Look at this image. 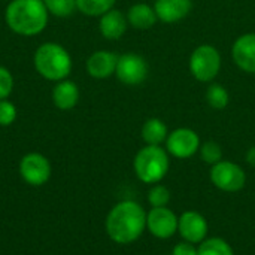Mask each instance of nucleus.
<instances>
[{
    "instance_id": "4",
    "label": "nucleus",
    "mask_w": 255,
    "mask_h": 255,
    "mask_svg": "<svg viewBox=\"0 0 255 255\" xmlns=\"http://www.w3.org/2000/svg\"><path fill=\"white\" fill-rule=\"evenodd\" d=\"M169 152L161 146L146 145L134 157L133 169L143 184H158L169 172Z\"/></svg>"
},
{
    "instance_id": "7",
    "label": "nucleus",
    "mask_w": 255,
    "mask_h": 255,
    "mask_svg": "<svg viewBox=\"0 0 255 255\" xmlns=\"http://www.w3.org/2000/svg\"><path fill=\"white\" fill-rule=\"evenodd\" d=\"M115 75L120 79V82H123L124 85L128 87L140 85L148 78V63L139 54L134 52L123 54L118 57Z\"/></svg>"
},
{
    "instance_id": "16",
    "label": "nucleus",
    "mask_w": 255,
    "mask_h": 255,
    "mask_svg": "<svg viewBox=\"0 0 255 255\" xmlns=\"http://www.w3.org/2000/svg\"><path fill=\"white\" fill-rule=\"evenodd\" d=\"M52 102L61 111L73 109L79 102V88L75 82L63 79L52 90Z\"/></svg>"
},
{
    "instance_id": "13",
    "label": "nucleus",
    "mask_w": 255,
    "mask_h": 255,
    "mask_svg": "<svg viewBox=\"0 0 255 255\" xmlns=\"http://www.w3.org/2000/svg\"><path fill=\"white\" fill-rule=\"evenodd\" d=\"M154 9L161 22L175 24L188 16L193 9V0H155Z\"/></svg>"
},
{
    "instance_id": "6",
    "label": "nucleus",
    "mask_w": 255,
    "mask_h": 255,
    "mask_svg": "<svg viewBox=\"0 0 255 255\" xmlns=\"http://www.w3.org/2000/svg\"><path fill=\"white\" fill-rule=\"evenodd\" d=\"M211 181L212 184L226 193H236L241 191L247 184V175L244 169L233 163L221 160L211 169Z\"/></svg>"
},
{
    "instance_id": "18",
    "label": "nucleus",
    "mask_w": 255,
    "mask_h": 255,
    "mask_svg": "<svg viewBox=\"0 0 255 255\" xmlns=\"http://www.w3.org/2000/svg\"><path fill=\"white\" fill-rule=\"evenodd\" d=\"M169 136L167 126L160 118H149L142 126V139L146 145L160 146Z\"/></svg>"
},
{
    "instance_id": "12",
    "label": "nucleus",
    "mask_w": 255,
    "mask_h": 255,
    "mask_svg": "<svg viewBox=\"0 0 255 255\" xmlns=\"http://www.w3.org/2000/svg\"><path fill=\"white\" fill-rule=\"evenodd\" d=\"M232 57L241 70L255 73V33H245L235 40Z\"/></svg>"
},
{
    "instance_id": "14",
    "label": "nucleus",
    "mask_w": 255,
    "mask_h": 255,
    "mask_svg": "<svg viewBox=\"0 0 255 255\" xmlns=\"http://www.w3.org/2000/svg\"><path fill=\"white\" fill-rule=\"evenodd\" d=\"M118 55L111 51H96L87 60V72L96 79H106L117 70Z\"/></svg>"
},
{
    "instance_id": "5",
    "label": "nucleus",
    "mask_w": 255,
    "mask_h": 255,
    "mask_svg": "<svg viewBox=\"0 0 255 255\" xmlns=\"http://www.w3.org/2000/svg\"><path fill=\"white\" fill-rule=\"evenodd\" d=\"M221 54L209 43L197 46L190 55V72L200 82H212L221 70Z\"/></svg>"
},
{
    "instance_id": "19",
    "label": "nucleus",
    "mask_w": 255,
    "mask_h": 255,
    "mask_svg": "<svg viewBox=\"0 0 255 255\" xmlns=\"http://www.w3.org/2000/svg\"><path fill=\"white\" fill-rule=\"evenodd\" d=\"M205 97H206L208 105L215 111H223L230 103V94H229L227 88L217 82H214L208 87Z\"/></svg>"
},
{
    "instance_id": "28",
    "label": "nucleus",
    "mask_w": 255,
    "mask_h": 255,
    "mask_svg": "<svg viewBox=\"0 0 255 255\" xmlns=\"http://www.w3.org/2000/svg\"><path fill=\"white\" fill-rule=\"evenodd\" d=\"M247 161L250 166L255 167V146H251L247 152Z\"/></svg>"
},
{
    "instance_id": "20",
    "label": "nucleus",
    "mask_w": 255,
    "mask_h": 255,
    "mask_svg": "<svg viewBox=\"0 0 255 255\" xmlns=\"http://www.w3.org/2000/svg\"><path fill=\"white\" fill-rule=\"evenodd\" d=\"M76 9L87 16H102L114 9L115 0H75Z\"/></svg>"
},
{
    "instance_id": "8",
    "label": "nucleus",
    "mask_w": 255,
    "mask_h": 255,
    "mask_svg": "<svg viewBox=\"0 0 255 255\" xmlns=\"http://www.w3.org/2000/svg\"><path fill=\"white\" fill-rule=\"evenodd\" d=\"M200 149L199 134L187 127L175 128L166 139V151L175 158H190Z\"/></svg>"
},
{
    "instance_id": "10",
    "label": "nucleus",
    "mask_w": 255,
    "mask_h": 255,
    "mask_svg": "<svg viewBox=\"0 0 255 255\" xmlns=\"http://www.w3.org/2000/svg\"><path fill=\"white\" fill-rule=\"evenodd\" d=\"M146 229L157 239H169L178 232V217L167 208H152L146 214Z\"/></svg>"
},
{
    "instance_id": "3",
    "label": "nucleus",
    "mask_w": 255,
    "mask_h": 255,
    "mask_svg": "<svg viewBox=\"0 0 255 255\" xmlns=\"http://www.w3.org/2000/svg\"><path fill=\"white\" fill-rule=\"evenodd\" d=\"M34 67L48 81H63L72 70V57L55 42L42 43L34 52Z\"/></svg>"
},
{
    "instance_id": "11",
    "label": "nucleus",
    "mask_w": 255,
    "mask_h": 255,
    "mask_svg": "<svg viewBox=\"0 0 255 255\" xmlns=\"http://www.w3.org/2000/svg\"><path fill=\"white\" fill-rule=\"evenodd\" d=\"M178 232L185 242L202 244L208 236V223L196 211H187L178 218Z\"/></svg>"
},
{
    "instance_id": "15",
    "label": "nucleus",
    "mask_w": 255,
    "mask_h": 255,
    "mask_svg": "<svg viewBox=\"0 0 255 255\" xmlns=\"http://www.w3.org/2000/svg\"><path fill=\"white\" fill-rule=\"evenodd\" d=\"M127 25V15H124L118 9H111L106 13H103L99 22L100 33L108 40H118L126 33Z\"/></svg>"
},
{
    "instance_id": "27",
    "label": "nucleus",
    "mask_w": 255,
    "mask_h": 255,
    "mask_svg": "<svg viewBox=\"0 0 255 255\" xmlns=\"http://www.w3.org/2000/svg\"><path fill=\"white\" fill-rule=\"evenodd\" d=\"M172 255H197V248L194 247V244L184 241L173 248Z\"/></svg>"
},
{
    "instance_id": "17",
    "label": "nucleus",
    "mask_w": 255,
    "mask_h": 255,
    "mask_svg": "<svg viewBox=\"0 0 255 255\" xmlns=\"http://www.w3.org/2000/svg\"><path fill=\"white\" fill-rule=\"evenodd\" d=\"M127 21L133 28L148 30L158 21L154 6L148 3H136L127 12Z\"/></svg>"
},
{
    "instance_id": "9",
    "label": "nucleus",
    "mask_w": 255,
    "mask_h": 255,
    "mask_svg": "<svg viewBox=\"0 0 255 255\" xmlns=\"http://www.w3.org/2000/svg\"><path fill=\"white\" fill-rule=\"evenodd\" d=\"M19 175L28 185L40 187L51 178V163L45 155L30 152L19 161Z\"/></svg>"
},
{
    "instance_id": "1",
    "label": "nucleus",
    "mask_w": 255,
    "mask_h": 255,
    "mask_svg": "<svg viewBox=\"0 0 255 255\" xmlns=\"http://www.w3.org/2000/svg\"><path fill=\"white\" fill-rule=\"evenodd\" d=\"M106 233L118 245L136 242L146 229V212L134 200L117 203L106 217Z\"/></svg>"
},
{
    "instance_id": "23",
    "label": "nucleus",
    "mask_w": 255,
    "mask_h": 255,
    "mask_svg": "<svg viewBox=\"0 0 255 255\" xmlns=\"http://www.w3.org/2000/svg\"><path fill=\"white\" fill-rule=\"evenodd\" d=\"M199 152H200L202 160H203L206 164H211V166H214V164H217L218 161L223 160V149H221V146H220L217 142H214V140H208V142L202 143Z\"/></svg>"
},
{
    "instance_id": "26",
    "label": "nucleus",
    "mask_w": 255,
    "mask_h": 255,
    "mask_svg": "<svg viewBox=\"0 0 255 255\" xmlns=\"http://www.w3.org/2000/svg\"><path fill=\"white\" fill-rule=\"evenodd\" d=\"M12 90H13V76H12V73L6 67L0 66V100L7 99L10 96Z\"/></svg>"
},
{
    "instance_id": "24",
    "label": "nucleus",
    "mask_w": 255,
    "mask_h": 255,
    "mask_svg": "<svg viewBox=\"0 0 255 255\" xmlns=\"http://www.w3.org/2000/svg\"><path fill=\"white\" fill-rule=\"evenodd\" d=\"M148 202L152 208H164L170 202V191L164 185L154 184L148 191Z\"/></svg>"
},
{
    "instance_id": "2",
    "label": "nucleus",
    "mask_w": 255,
    "mask_h": 255,
    "mask_svg": "<svg viewBox=\"0 0 255 255\" xmlns=\"http://www.w3.org/2000/svg\"><path fill=\"white\" fill-rule=\"evenodd\" d=\"M48 9L43 0H12L4 12L7 27L21 36H34L48 24Z\"/></svg>"
},
{
    "instance_id": "25",
    "label": "nucleus",
    "mask_w": 255,
    "mask_h": 255,
    "mask_svg": "<svg viewBox=\"0 0 255 255\" xmlns=\"http://www.w3.org/2000/svg\"><path fill=\"white\" fill-rule=\"evenodd\" d=\"M16 120V108L12 102L3 99L0 100V126L7 127Z\"/></svg>"
},
{
    "instance_id": "22",
    "label": "nucleus",
    "mask_w": 255,
    "mask_h": 255,
    "mask_svg": "<svg viewBox=\"0 0 255 255\" xmlns=\"http://www.w3.org/2000/svg\"><path fill=\"white\" fill-rule=\"evenodd\" d=\"M46 9L54 16L66 18L70 16L76 10V1L75 0H43Z\"/></svg>"
},
{
    "instance_id": "21",
    "label": "nucleus",
    "mask_w": 255,
    "mask_h": 255,
    "mask_svg": "<svg viewBox=\"0 0 255 255\" xmlns=\"http://www.w3.org/2000/svg\"><path fill=\"white\" fill-rule=\"evenodd\" d=\"M197 255H235V253L224 239L209 238L199 245Z\"/></svg>"
}]
</instances>
